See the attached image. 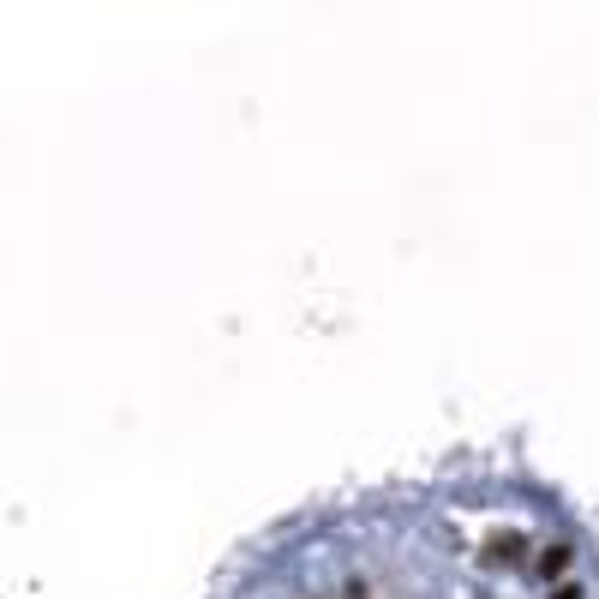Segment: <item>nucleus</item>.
<instances>
[{
    "mask_svg": "<svg viewBox=\"0 0 599 599\" xmlns=\"http://www.w3.org/2000/svg\"><path fill=\"white\" fill-rule=\"evenodd\" d=\"M564 570H570V546L558 540V546H546V552H540V576H564Z\"/></svg>",
    "mask_w": 599,
    "mask_h": 599,
    "instance_id": "obj_2",
    "label": "nucleus"
},
{
    "mask_svg": "<svg viewBox=\"0 0 599 599\" xmlns=\"http://www.w3.org/2000/svg\"><path fill=\"white\" fill-rule=\"evenodd\" d=\"M552 599H582V588H576V582H558V588H552Z\"/></svg>",
    "mask_w": 599,
    "mask_h": 599,
    "instance_id": "obj_3",
    "label": "nucleus"
},
{
    "mask_svg": "<svg viewBox=\"0 0 599 599\" xmlns=\"http://www.w3.org/2000/svg\"><path fill=\"white\" fill-rule=\"evenodd\" d=\"M348 599H366V582H348Z\"/></svg>",
    "mask_w": 599,
    "mask_h": 599,
    "instance_id": "obj_4",
    "label": "nucleus"
},
{
    "mask_svg": "<svg viewBox=\"0 0 599 599\" xmlns=\"http://www.w3.org/2000/svg\"><path fill=\"white\" fill-rule=\"evenodd\" d=\"M480 564H486V570L528 564V534H522V528H492V534H486V546H480Z\"/></svg>",
    "mask_w": 599,
    "mask_h": 599,
    "instance_id": "obj_1",
    "label": "nucleus"
}]
</instances>
